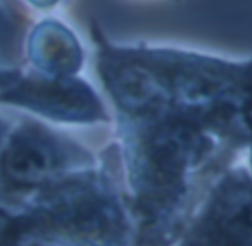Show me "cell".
Instances as JSON below:
<instances>
[{"instance_id": "obj_2", "label": "cell", "mask_w": 252, "mask_h": 246, "mask_svg": "<svg viewBox=\"0 0 252 246\" xmlns=\"http://www.w3.org/2000/svg\"><path fill=\"white\" fill-rule=\"evenodd\" d=\"M131 188V246H171L191 212L196 183L222 174L233 152L180 117H120Z\"/></svg>"}, {"instance_id": "obj_3", "label": "cell", "mask_w": 252, "mask_h": 246, "mask_svg": "<svg viewBox=\"0 0 252 246\" xmlns=\"http://www.w3.org/2000/svg\"><path fill=\"white\" fill-rule=\"evenodd\" d=\"M131 216L102 172H70L26 194L0 193V246H131Z\"/></svg>"}, {"instance_id": "obj_10", "label": "cell", "mask_w": 252, "mask_h": 246, "mask_svg": "<svg viewBox=\"0 0 252 246\" xmlns=\"http://www.w3.org/2000/svg\"><path fill=\"white\" fill-rule=\"evenodd\" d=\"M29 2L37 8H51L58 2V0H29Z\"/></svg>"}, {"instance_id": "obj_1", "label": "cell", "mask_w": 252, "mask_h": 246, "mask_svg": "<svg viewBox=\"0 0 252 246\" xmlns=\"http://www.w3.org/2000/svg\"><path fill=\"white\" fill-rule=\"evenodd\" d=\"M92 34L98 74L120 117H180L231 152L252 144V58L117 48L96 26Z\"/></svg>"}, {"instance_id": "obj_7", "label": "cell", "mask_w": 252, "mask_h": 246, "mask_svg": "<svg viewBox=\"0 0 252 246\" xmlns=\"http://www.w3.org/2000/svg\"><path fill=\"white\" fill-rule=\"evenodd\" d=\"M30 61L49 77H70L83 61L82 48L74 34L55 20L40 23L29 39Z\"/></svg>"}, {"instance_id": "obj_8", "label": "cell", "mask_w": 252, "mask_h": 246, "mask_svg": "<svg viewBox=\"0 0 252 246\" xmlns=\"http://www.w3.org/2000/svg\"><path fill=\"white\" fill-rule=\"evenodd\" d=\"M21 36V17L0 0V60L5 62H11L18 58Z\"/></svg>"}, {"instance_id": "obj_6", "label": "cell", "mask_w": 252, "mask_h": 246, "mask_svg": "<svg viewBox=\"0 0 252 246\" xmlns=\"http://www.w3.org/2000/svg\"><path fill=\"white\" fill-rule=\"evenodd\" d=\"M0 102L24 107L60 122L95 123L108 120L94 89L73 76L20 77L0 91Z\"/></svg>"}, {"instance_id": "obj_4", "label": "cell", "mask_w": 252, "mask_h": 246, "mask_svg": "<svg viewBox=\"0 0 252 246\" xmlns=\"http://www.w3.org/2000/svg\"><path fill=\"white\" fill-rule=\"evenodd\" d=\"M92 162L91 153L77 143L26 122L0 152V193H30Z\"/></svg>"}, {"instance_id": "obj_12", "label": "cell", "mask_w": 252, "mask_h": 246, "mask_svg": "<svg viewBox=\"0 0 252 246\" xmlns=\"http://www.w3.org/2000/svg\"><path fill=\"white\" fill-rule=\"evenodd\" d=\"M248 149H249V166H251V171H249V174H251V178H252V144H251Z\"/></svg>"}, {"instance_id": "obj_9", "label": "cell", "mask_w": 252, "mask_h": 246, "mask_svg": "<svg viewBox=\"0 0 252 246\" xmlns=\"http://www.w3.org/2000/svg\"><path fill=\"white\" fill-rule=\"evenodd\" d=\"M21 77V73L18 70H2L0 68V91L11 86Z\"/></svg>"}, {"instance_id": "obj_11", "label": "cell", "mask_w": 252, "mask_h": 246, "mask_svg": "<svg viewBox=\"0 0 252 246\" xmlns=\"http://www.w3.org/2000/svg\"><path fill=\"white\" fill-rule=\"evenodd\" d=\"M5 132H6V126H5V123L0 120V143H2V140L5 137Z\"/></svg>"}, {"instance_id": "obj_5", "label": "cell", "mask_w": 252, "mask_h": 246, "mask_svg": "<svg viewBox=\"0 0 252 246\" xmlns=\"http://www.w3.org/2000/svg\"><path fill=\"white\" fill-rule=\"evenodd\" d=\"M177 246H252V178L227 168L209 187Z\"/></svg>"}]
</instances>
